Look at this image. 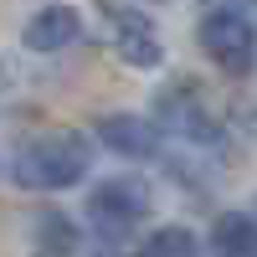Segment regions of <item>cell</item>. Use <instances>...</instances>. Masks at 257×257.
Returning a JSON list of instances; mask_svg holds the SVG:
<instances>
[{
	"label": "cell",
	"mask_w": 257,
	"mask_h": 257,
	"mask_svg": "<svg viewBox=\"0 0 257 257\" xmlns=\"http://www.w3.org/2000/svg\"><path fill=\"white\" fill-rule=\"evenodd\" d=\"M82 175H88V134H77V128H47L11 155V180L21 190L52 196V190L82 185Z\"/></svg>",
	"instance_id": "6da1fadb"
},
{
	"label": "cell",
	"mask_w": 257,
	"mask_h": 257,
	"mask_svg": "<svg viewBox=\"0 0 257 257\" xmlns=\"http://www.w3.org/2000/svg\"><path fill=\"white\" fill-rule=\"evenodd\" d=\"M196 41L201 52L216 62L226 77H252L257 67V26L242 6H211L196 21Z\"/></svg>",
	"instance_id": "7a4b0ae2"
},
{
	"label": "cell",
	"mask_w": 257,
	"mask_h": 257,
	"mask_svg": "<svg viewBox=\"0 0 257 257\" xmlns=\"http://www.w3.org/2000/svg\"><path fill=\"white\" fill-rule=\"evenodd\" d=\"M149 206H155V196H149L144 175H108L88 190V221L103 242L128 237V226H139L149 216Z\"/></svg>",
	"instance_id": "3957f363"
},
{
	"label": "cell",
	"mask_w": 257,
	"mask_h": 257,
	"mask_svg": "<svg viewBox=\"0 0 257 257\" xmlns=\"http://www.w3.org/2000/svg\"><path fill=\"white\" fill-rule=\"evenodd\" d=\"M149 123H155L160 134H170V139H185V144H201V149L221 144V123H216V113H211L206 93L196 88V82H185V77L155 93V118Z\"/></svg>",
	"instance_id": "277c9868"
},
{
	"label": "cell",
	"mask_w": 257,
	"mask_h": 257,
	"mask_svg": "<svg viewBox=\"0 0 257 257\" xmlns=\"http://www.w3.org/2000/svg\"><path fill=\"white\" fill-rule=\"evenodd\" d=\"M103 21H108L113 52L128 67H160L165 62V47H160V31H155V21H149V11H139V6H103Z\"/></svg>",
	"instance_id": "5b68a950"
},
{
	"label": "cell",
	"mask_w": 257,
	"mask_h": 257,
	"mask_svg": "<svg viewBox=\"0 0 257 257\" xmlns=\"http://www.w3.org/2000/svg\"><path fill=\"white\" fill-rule=\"evenodd\" d=\"M26 52H41V57H57V52H67L72 41L82 36V16L72 6H41L31 21H26Z\"/></svg>",
	"instance_id": "8992f818"
},
{
	"label": "cell",
	"mask_w": 257,
	"mask_h": 257,
	"mask_svg": "<svg viewBox=\"0 0 257 257\" xmlns=\"http://www.w3.org/2000/svg\"><path fill=\"white\" fill-rule=\"evenodd\" d=\"M98 139L113 149V155L123 160H149V155H160V128L139 118V113H103L98 118Z\"/></svg>",
	"instance_id": "52a82bcc"
},
{
	"label": "cell",
	"mask_w": 257,
	"mask_h": 257,
	"mask_svg": "<svg viewBox=\"0 0 257 257\" xmlns=\"http://www.w3.org/2000/svg\"><path fill=\"white\" fill-rule=\"evenodd\" d=\"M31 257H77V226L57 206L36 211L31 221Z\"/></svg>",
	"instance_id": "ba28073f"
},
{
	"label": "cell",
	"mask_w": 257,
	"mask_h": 257,
	"mask_svg": "<svg viewBox=\"0 0 257 257\" xmlns=\"http://www.w3.org/2000/svg\"><path fill=\"white\" fill-rule=\"evenodd\" d=\"M211 252L216 257H257V216L247 211H221L211 221Z\"/></svg>",
	"instance_id": "9c48e42d"
},
{
	"label": "cell",
	"mask_w": 257,
	"mask_h": 257,
	"mask_svg": "<svg viewBox=\"0 0 257 257\" xmlns=\"http://www.w3.org/2000/svg\"><path fill=\"white\" fill-rule=\"evenodd\" d=\"M139 257H201V242L190 226H160L139 242Z\"/></svg>",
	"instance_id": "30bf717a"
}]
</instances>
